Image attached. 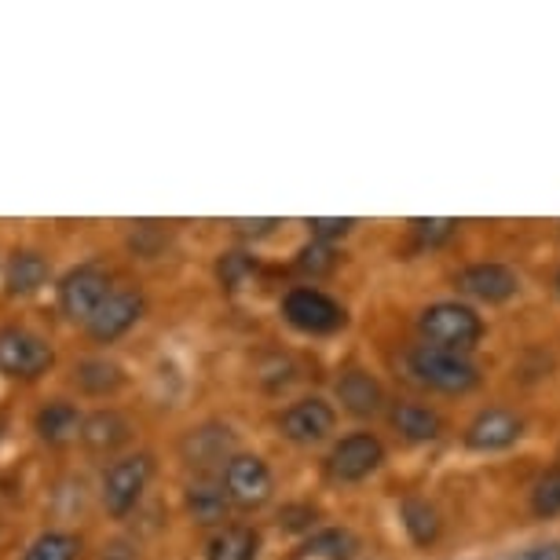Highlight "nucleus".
<instances>
[{
    "mask_svg": "<svg viewBox=\"0 0 560 560\" xmlns=\"http://www.w3.org/2000/svg\"><path fill=\"white\" fill-rule=\"evenodd\" d=\"M404 363H407L410 382L425 385V388H432V393H443V396H465L480 385L477 363H472L469 355H458V352L415 345Z\"/></svg>",
    "mask_w": 560,
    "mask_h": 560,
    "instance_id": "1",
    "label": "nucleus"
},
{
    "mask_svg": "<svg viewBox=\"0 0 560 560\" xmlns=\"http://www.w3.org/2000/svg\"><path fill=\"white\" fill-rule=\"evenodd\" d=\"M418 334L421 345L429 348L469 355L483 337V319L477 315V308H469L462 301H436L418 315Z\"/></svg>",
    "mask_w": 560,
    "mask_h": 560,
    "instance_id": "2",
    "label": "nucleus"
},
{
    "mask_svg": "<svg viewBox=\"0 0 560 560\" xmlns=\"http://www.w3.org/2000/svg\"><path fill=\"white\" fill-rule=\"evenodd\" d=\"M154 477V458L147 451L140 454H125V458H114L107 465L100 480V499L103 510H107L114 521H125L136 505H140L147 483Z\"/></svg>",
    "mask_w": 560,
    "mask_h": 560,
    "instance_id": "3",
    "label": "nucleus"
},
{
    "mask_svg": "<svg viewBox=\"0 0 560 560\" xmlns=\"http://www.w3.org/2000/svg\"><path fill=\"white\" fill-rule=\"evenodd\" d=\"M110 271L103 264L89 260L70 268L59 279V312L67 315L70 323H92V315L103 308V301L110 298Z\"/></svg>",
    "mask_w": 560,
    "mask_h": 560,
    "instance_id": "4",
    "label": "nucleus"
},
{
    "mask_svg": "<svg viewBox=\"0 0 560 560\" xmlns=\"http://www.w3.org/2000/svg\"><path fill=\"white\" fill-rule=\"evenodd\" d=\"M56 363V352L40 334L26 326H4L0 330V374L19 377V382H37Z\"/></svg>",
    "mask_w": 560,
    "mask_h": 560,
    "instance_id": "5",
    "label": "nucleus"
},
{
    "mask_svg": "<svg viewBox=\"0 0 560 560\" xmlns=\"http://www.w3.org/2000/svg\"><path fill=\"white\" fill-rule=\"evenodd\" d=\"M385 462V443L374 432H348L326 454V472L337 483H359L377 472Z\"/></svg>",
    "mask_w": 560,
    "mask_h": 560,
    "instance_id": "6",
    "label": "nucleus"
},
{
    "mask_svg": "<svg viewBox=\"0 0 560 560\" xmlns=\"http://www.w3.org/2000/svg\"><path fill=\"white\" fill-rule=\"evenodd\" d=\"M220 483H224L231 505H238V510H260L275 494V477L260 454L238 451L235 458L224 465V472H220Z\"/></svg>",
    "mask_w": 560,
    "mask_h": 560,
    "instance_id": "7",
    "label": "nucleus"
},
{
    "mask_svg": "<svg viewBox=\"0 0 560 560\" xmlns=\"http://www.w3.org/2000/svg\"><path fill=\"white\" fill-rule=\"evenodd\" d=\"M238 447V436L235 429L224 425V421H202V425L187 429L184 440H179V458L191 465L195 472H209V469H220L235 458Z\"/></svg>",
    "mask_w": 560,
    "mask_h": 560,
    "instance_id": "8",
    "label": "nucleus"
},
{
    "mask_svg": "<svg viewBox=\"0 0 560 560\" xmlns=\"http://www.w3.org/2000/svg\"><path fill=\"white\" fill-rule=\"evenodd\" d=\"M282 315L290 326H298L301 334H334L345 326V308L330 293L315 287H298L282 298Z\"/></svg>",
    "mask_w": 560,
    "mask_h": 560,
    "instance_id": "9",
    "label": "nucleus"
},
{
    "mask_svg": "<svg viewBox=\"0 0 560 560\" xmlns=\"http://www.w3.org/2000/svg\"><path fill=\"white\" fill-rule=\"evenodd\" d=\"M337 429V410L319 396H304L279 415V432L298 447H315Z\"/></svg>",
    "mask_w": 560,
    "mask_h": 560,
    "instance_id": "10",
    "label": "nucleus"
},
{
    "mask_svg": "<svg viewBox=\"0 0 560 560\" xmlns=\"http://www.w3.org/2000/svg\"><path fill=\"white\" fill-rule=\"evenodd\" d=\"M458 290L465 298L472 301H483V304H502L516 298V290H521V279H516V271L510 264H499V260H480V264H469V268L458 271Z\"/></svg>",
    "mask_w": 560,
    "mask_h": 560,
    "instance_id": "11",
    "label": "nucleus"
},
{
    "mask_svg": "<svg viewBox=\"0 0 560 560\" xmlns=\"http://www.w3.org/2000/svg\"><path fill=\"white\" fill-rule=\"evenodd\" d=\"M524 436V418L510 407H488L465 429V447L469 451H505Z\"/></svg>",
    "mask_w": 560,
    "mask_h": 560,
    "instance_id": "12",
    "label": "nucleus"
},
{
    "mask_svg": "<svg viewBox=\"0 0 560 560\" xmlns=\"http://www.w3.org/2000/svg\"><path fill=\"white\" fill-rule=\"evenodd\" d=\"M143 312H147V301L140 290H114L89 323L92 341H100V345L118 341L121 334H129L132 326L143 319Z\"/></svg>",
    "mask_w": 560,
    "mask_h": 560,
    "instance_id": "13",
    "label": "nucleus"
},
{
    "mask_svg": "<svg viewBox=\"0 0 560 560\" xmlns=\"http://www.w3.org/2000/svg\"><path fill=\"white\" fill-rule=\"evenodd\" d=\"M334 393L348 415H355V418H374V415H382V407H385V388L374 374H366V370H345V374L337 377Z\"/></svg>",
    "mask_w": 560,
    "mask_h": 560,
    "instance_id": "14",
    "label": "nucleus"
},
{
    "mask_svg": "<svg viewBox=\"0 0 560 560\" xmlns=\"http://www.w3.org/2000/svg\"><path fill=\"white\" fill-rule=\"evenodd\" d=\"M388 421H393V429L407 443H436L443 436V429H447L440 410L415 404V399H399V404L388 407Z\"/></svg>",
    "mask_w": 560,
    "mask_h": 560,
    "instance_id": "15",
    "label": "nucleus"
},
{
    "mask_svg": "<svg viewBox=\"0 0 560 560\" xmlns=\"http://www.w3.org/2000/svg\"><path fill=\"white\" fill-rule=\"evenodd\" d=\"M84 429V415L67 399H51L34 415V432L40 440L48 443V447H67L81 436Z\"/></svg>",
    "mask_w": 560,
    "mask_h": 560,
    "instance_id": "16",
    "label": "nucleus"
},
{
    "mask_svg": "<svg viewBox=\"0 0 560 560\" xmlns=\"http://www.w3.org/2000/svg\"><path fill=\"white\" fill-rule=\"evenodd\" d=\"M132 440V425L129 418L118 415V410H96V415L84 418L81 429V443L96 454H114L118 447Z\"/></svg>",
    "mask_w": 560,
    "mask_h": 560,
    "instance_id": "17",
    "label": "nucleus"
},
{
    "mask_svg": "<svg viewBox=\"0 0 560 560\" xmlns=\"http://www.w3.org/2000/svg\"><path fill=\"white\" fill-rule=\"evenodd\" d=\"M48 260L40 257L37 249H15L12 260H8L4 268V290L8 298H30V293H37L40 287L48 282Z\"/></svg>",
    "mask_w": 560,
    "mask_h": 560,
    "instance_id": "18",
    "label": "nucleus"
},
{
    "mask_svg": "<svg viewBox=\"0 0 560 560\" xmlns=\"http://www.w3.org/2000/svg\"><path fill=\"white\" fill-rule=\"evenodd\" d=\"M184 505H187V516H191L195 524H224V516H228V491H224V483H217V480H191L187 483V491H184Z\"/></svg>",
    "mask_w": 560,
    "mask_h": 560,
    "instance_id": "19",
    "label": "nucleus"
},
{
    "mask_svg": "<svg viewBox=\"0 0 560 560\" xmlns=\"http://www.w3.org/2000/svg\"><path fill=\"white\" fill-rule=\"evenodd\" d=\"M399 521H404V532H407L410 542L421 546V549H429L443 532L440 510L429 499H421V494L404 499V505H399Z\"/></svg>",
    "mask_w": 560,
    "mask_h": 560,
    "instance_id": "20",
    "label": "nucleus"
},
{
    "mask_svg": "<svg viewBox=\"0 0 560 560\" xmlns=\"http://www.w3.org/2000/svg\"><path fill=\"white\" fill-rule=\"evenodd\" d=\"M260 535L249 524H228L206 542V560H257Z\"/></svg>",
    "mask_w": 560,
    "mask_h": 560,
    "instance_id": "21",
    "label": "nucleus"
},
{
    "mask_svg": "<svg viewBox=\"0 0 560 560\" xmlns=\"http://www.w3.org/2000/svg\"><path fill=\"white\" fill-rule=\"evenodd\" d=\"M73 382L84 396H114L125 385V370L107 355H92L73 366Z\"/></svg>",
    "mask_w": 560,
    "mask_h": 560,
    "instance_id": "22",
    "label": "nucleus"
},
{
    "mask_svg": "<svg viewBox=\"0 0 560 560\" xmlns=\"http://www.w3.org/2000/svg\"><path fill=\"white\" fill-rule=\"evenodd\" d=\"M355 549L359 542L348 527H323V532H315L308 542L301 546V557L304 560H348Z\"/></svg>",
    "mask_w": 560,
    "mask_h": 560,
    "instance_id": "23",
    "label": "nucleus"
},
{
    "mask_svg": "<svg viewBox=\"0 0 560 560\" xmlns=\"http://www.w3.org/2000/svg\"><path fill=\"white\" fill-rule=\"evenodd\" d=\"M81 557V538L70 532H45L30 542L23 560H78Z\"/></svg>",
    "mask_w": 560,
    "mask_h": 560,
    "instance_id": "24",
    "label": "nucleus"
},
{
    "mask_svg": "<svg viewBox=\"0 0 560 560\" xmlns=\"http://www.w3.org/2000/svg\"><path fill=\"white\" fill-rule=\"evenodd\" d=\"M532 513L538 521H553L560 516V462H553L532 488Z\"/></svg>",
    "mask_w": 560,
    "mask_h": 560,
    "instance_id": "25",
    "label": "nucleus"
},
{
    "mask_svg": "<svg viewBox=\"0 0 560 560\" xmlns=\"http://www.w3.org/2000/svg\"><path fill=\"white\" fill-rule=\"evenodd\" d=\"M165 246H168V224H158V220H143V224L132 228L129 249L136 253V257L154 260Z\"/></svg>",
    "mask_w": 560,
    "mask_h": 560,
    "instance_id": "26",
    "label": "nucleus"
},
{
    "mask_svg": "<svg viewBox=\"0 0 560 560\" xmlns=\"http://www.w3.org/2000/svg\"><path fill=\"white\" fill-rule=\"evenodd\" d=\"M217 275H220V287L242 290L249 275H257V260L246 257V253H224L220 264H217Z\"/></svg>",
    "mask_w": 560,
    "mask_h": 560,
    "instance_id": "27",
    "label": "nucleus"
},
{
    "mask_svg": "<svg viewBox=\"0 0 560 560\" xmlns=\"http://www.w3.org/2000/svg\"><path fill=\"white\" fill-rule=\"evenodd\" d=\"M334 264H337V257H334L330 242H312V246H304L301 257H298V268L308 271V275H326Z\"/></svg>",
    "mask_w": 560,
    "mask_h": 560,
    "instance_id": "28",
    "label": "nucleus"
},
{
    "mask_svg": "<svg viewBox=\"0 0 560 560\" xmlns=\"http://www.w3.org/2000/svg\"><path fill=\"white\" fill-rule=\"evenodd\" d=\"M410 231L425 242V246H440V242H447L454 231H458V220H440V217H432V220H410Z\"/></svg>",
    "mask_w": 560,
    "mask_h": 560,
    "instance_id": "29",
    "label": "nucleus"
},
{
    "mask_svg": "<svg viewBox=\"0 0 560 560\" xmlns=\"http://www.w3.org/2000/svg\"><path fill=\"white\" fill-rule=\"evenodd\" d=\"M308 228H312L315 242H330V246H334V238H345L348 231L355 228V220H323V217H315V220H308Z\"/></svg>",
    "mask_w": 560,
    "mask_h": 560,
    "instance_id": "30",
    "label": "nucleus"
},
{
    "mask_svg": "<svg viewBox=\"0 0 560 560\" xmlns=\"http://www.w3.org/2000/svg\"><path fill=\"white\" fill-rule=\"evenodd\" d=\"M510 560H560V538H546V542H532L516 549Z\"/></svg>",
    "mask_w": 560,
    "mask_h": 560,
    "instance_id": "31",
    "label": "nucleus"
},
{
    "mask_svg": "<svg viewBox=\"0 0 560 560\" xmlns=\"http://www.w3.org/2000/svg\"><path fill=\"white\" fill-rule=\"evenodd\" d=\"M103 560H140V553H136L129 542H110L103 549Z\"/></svg>",
    "mask_w": 560,
    "mask_h": 560,
    "instance_id": "32",
    "label": "nucleus"
},
{
    "mask_svg": "<svg viewBox=\"0 0 560 560\" xmlns=\"http://www.w3.org/2000/svg\"><path fill=\"white\" fill-rule=\"evenodd\" d=\"M553 290L560 293V268H557V275H553Z\"/></svg>",
    "mask_w": 560,
    "mask_h": 560,
    "instance_id": "33",
    "label": "nucleus"
}]
</instances>
